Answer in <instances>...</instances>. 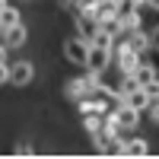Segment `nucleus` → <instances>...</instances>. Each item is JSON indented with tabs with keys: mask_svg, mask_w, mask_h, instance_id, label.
Wrapping results in <instances>:
<instances>
[{
	"mask_svg": "<svg viewBox=\"0 0 159 159\" xmlns=\"http://www.w3.org/2000/svg\"><path fill=\"white\" fill-rule=\"evenodd\" d=\"M99 86V73H89V76H80V80H70L67 86H64V92H67L70 99H83V96H92Z\"/></svg>",
	"mask_w": 159,
	"mask_h": 159,
	"instance_id": "1",
	"label": "nucleus"
},
{
	"mask_svg": "<svg viewBox=\"0 0 159 159\" xmlns=\"http://www.w3.org/2000/svg\"><path fill=\"white\" fill-rule=\"evenodd\" d=\"M86 54H89V45L83 42V38H67L64 42V57H67L70 64H86Z\"/></svg>",
	"mask_w": 159,
	"mask_h": 159,
	"instance_id": "2",
	"label": "nucleus"
},
{
	"mask_svg": "<svg viewBox=\"0 0 159 159\" xmlns=\"http://www.w3.org/2000/svg\"><path fill=\"white\" fill-rule=\"evenodd\" d=\"M96 32H99V19L92 16V13H80L76 16V38H83L89 45L92 38H96Z\"/></svg>",
	"mask_w": 159,
	"mask_h": 159,
	"instance_id": "3",
	"label": "nucleus"
},
{
	"mask_svg": "<svg viewBox=\"0 0 159 159\" xmlns=\"http://www.w3.org/2000/svg\"><path fill=\"white\" fill-rule=\"evenodd\" d=\"M108 61H111V51L89 45V54H86V67H89V73H102L105 67H108Z\"/></svg>",
	"mask_w": 159,
	"mask_h": 159,
	"instance_id": "4",
	"label": "nucleus"
},
{
	"mask_svg": "<svg viewBox=\"0 0 159 159\" xmlns=\"http://www.w3.org/2000/svg\"><path fill=\"white\" fill-rule=\"evenodd\" d=\"M32 76H35V67H32L29 61H16V64L10 67V83H13V86H29Z\"/></svg>",
	"mask_w": 159,
	"mask_h": 159,
	"instance_id": "5",
	"label": "nucleus"
},
{
	"mask_svg": "<svg viewBox=\"0 0 159 159\" xmlns=\"http://www.w3.org/2000/svg\"><path fill=\"white\" fill-rule=\"evenodd\" d=\"M118 102L127 105V108H134V111H140V108H147L153 99H150V92L143 89V86H137V89H130V92H121V99H118Z\"/></svg>",
	"mask_w": 159,
	"mask_h": 159,
	"instance_id": "6",
	"label": "nucleus"
},
{
	"mask_svg": "<svg viewBox=\"0 0 159 159\" xmlns=\"http://www.w3.org/2000/svg\"><path fill=\"white\" fill-rule=\"evenodd\" d=\"M137 64H140V54H137V51H130L127 45H121V48H118V67H121V73H124V76H130V73H134V67H137Z\"/></svg>",
	"mask_w": 159,
	"mask_h": 159,
	"instance_id": "7",
	"label": "nucleus"
},
{
	"mask_svg": "<svg viewBox=\"0 0 159 159\" xmlns=\"http://www.w3.org/2000/svg\"><path fill=\"white\" fill-rule=\"evenodd\" d=\"M115 22H118V32H134V29H140V13L121 7V13L115 16Z\"/></svg>",
	"mask_w": 159,
	"mask_h": 159,
	"instance_id": "8",
	"label": "nucleus"
},
{
	"mask_svg": "<svg viewBox=\"0 0 159 159\" xmlns=\"http://www.w3.org/2000/svg\"><path fill=\"white\" fill-rule=\"evenodd\" d=\"M130 76H134V83L143 86V89H147V86H156V67H153V64H137Z\"/></svg>",
	"mask_w": 159,
	"mask_h": 159,
	"instance_id": "9",
	"label": "nucleus"
},
{
	"mask_svg": "<svg viewBox=\"0 0 159 159\" xmlns=\"http://www.w3.org/2000/svg\"><path fill=\"white\" fill-rule=\"evenodd\" d=\"M118 13H121V0H99L96 10H92V16L102 22V19H115Z\"/></svg>",
	"mask_w": 159,
	"mask_h": 159,
	"instance_id": "10",
	"label": "nucleus"
},
{
	"mask_svg": "<svg viewBox=\"0 0 159 159\" xmlns=\"http://www.w3.org/2000/svg\"><path fill=\"white\" fill-rule=\"evenodd\" d=\"M130 51H137V54H143V51L150 48V35L147 32H140V29H134V32H127V42H124Z\"/></svg>",
	"mask_w": 159,
	"mask_h": 159,
	"instance_id": "11",
	"label": "nucleus"
},
{
	"mask_svg": "<svg viewBox=\"0 0 159 159\" xmlns=\"http://www.w3.org/2000/svg\"><path fill=\"white\" fill-rule=\"evenodd\" d=\"M99 153H102V156H124V140L118 137V134H115V137H105L102 147H99Z\"/></svg>",
	"mask_w": 159,
	"mask_h": 159,
	"instance_id": "12",
	"label": "nucleus"
},
{
	"mask_svg": "<svg viewBox=\"0 0 159 159\" xmlns=\"http://www.w3.org/2000/svg\"><path fill=\"white\" fill-rule=\"evenodd\" d=\"M3 45L7 48H22L25 45V25H13L3 32Z\"/></svg>",
	"mask_w": 159,
	"mask_h": 159,
	"instance_id": "13",
	"label": "nucleus"
},
{
	"mask_svg": "<svg viewBox=\"0 0 159 159\" xmlns=\"http://www.w3.org/2000/svg\"><path fill=\"white\" fill-rule=\"evenodd\" d=\"M115 121H118V130H121V127H137V111L134 108H127V105H121V108H118L115 111Z\"/></svg>",
	"mask_w": 159,
	"mask_h": 159,
	"instance_id": "14",
	"label": "nucleus"
},
{
	"mask_svg": "<svg viewBox=\"0 0 159 159\" xmlns=\"http://www.w3.org/2000/svg\"><path fill=\"white\" fill-rule=\"evenodd\" d=\"M13 25H19V10L16 7H3L0 10V32L13 29Z\"/></svg>",
	"mask_w": 159,
	"mask_h": 159,
	"instance_id": "15",
	"label": "nucleus"
},
{
	"mask_svg": "<svg viewBox=\"0 0 159 159\" xmlns=\"http://www.w3.org/2000/svg\"><path fill=\"white\" fill-rule=\"evenodd\" d=\"M150 147H147V140H124V156H147Z\"/></svg>",
	"mask_w": 159,
	"mask_h": 159,
	"instance_id": "16",
	"label": "nucleus"
},
{
	"mask_svg": "<svg viewBox=\"0 0 159 159\" xmlns=\"http://www.w3.org/2000/svg\"><path fill=\"white\" fill-rule=\"evenodd\" d=\"M83 124H86V130H89V134H96V130L102 127V115H96V111H86V115H83Z\"/></svg>",
	"mask_w": 159,
	"mask_h": 159,
	"instance_id": "17",
	"label": "nucleus"
},
{
	"mask_svg": "<svg viewBox=\"0 0 159 159\" xmlns=\"http://www.w3.org/2000/svg\"><path fill=\"white\" fill-rule=\"evenodd\" d=\"M89 45H96V48H105V51H111V48H115V38H111V35H105V32L99 29V32H96V38H92Z\"/></svg>",
	"mask_w": 159,
	"mask_h": 159,
	"instance_id": "18",
	"label": "nucleus"
},
{
	"mask_svg": "<svg viewBox=\"0 0 159 159\" xmlns=\"http://www.w3.org/2000/svg\"><path fill=\"white\" fill-rule=\"evenodd\" d=\"M96 3H99V0H73V10H76V16H80V13H92Z\"/></svg>",
	"mask_w": 159,
	"mask_h": 159,
	"instance_id": "19",
	"label": "nucleus"
},
{
	"mask_svg": "<svg viewBox=\"0 0 159 159\" xmlns=\"http://www.w3.org/2000/svg\"><path fill=\"white\" fill-rule=\"evenodd\" d=\"M16 153H19V156H32V143L19 140V143H16Z\"/></svg>",
	"mask_w": 159,
	"mask_h": 159,
	"instance_id": "20",
	"label": "nucleus"
},
{
	"mask_svg": "<svg viewBox=\"0 0 159 159\" xmlns=\"http://www.w3.org/2000/svg\"><path fill=\"white\" fill-rule=\"evenodd\" d=\"M0 83H10V67L7 64H0Z\"/></svg>",
	"mask_w": 159,
	"mask_h": 159,
	"instance_id": "21",
	"label": "nucleus"
},
{
	"mask_svg": "<svg viewBox=\"0 0 159 159\" xmlns=\"http://www.w3.org/2000/svg\"><path fill=\"white\" fill-rule=\"evenodd\" d=\"M0 64H7V45H0Z\"/></svg>",
	"mask_w": 159,
	"mask_h": 159,
	"instance_id": "22",
	"label": "nucleus"
},
{
	"mask_svg": "<svg viewBox=\"0 0 159 159\" xmlns=\"http://www.w3.org/2000/svg\"><path fill=\"white\" fill-rule=\"evenodd\" d=\"M3 7H7V3H3V0H0V10H3Z\"/></svg>",
	"mask_w": 159,
	"mask_h": 159,
	"instance_id": "23",
	"label": "nucleus"
}]
</instances>
